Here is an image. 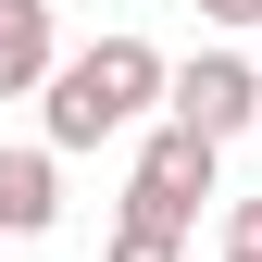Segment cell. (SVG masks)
<instances>
[{"label":"cell","mask_w":262,"mask_h":262,"mask_svg":"<svg viewBox=\"0 0 262 262\" xmlns=\"http://www.w3.org/2000/svg\"><path fill=\"white\" fill-rule=\"evenodd\" d=\"M162 88H175V62H162L150 38H100V50H75L50 75V150H100V138H125Z\"/></svg>","instance_id":"1"},{"label":"cell","mask_w":262,"mask_h":262,"mask_svg":"<svg viewBox=\"0 0 262 262\" xmlns=\"http://www.w3.org/2000/svg\"><path fill=\"white\" fill-rule=\"evenodd\" d=\"M212 138L200 125H150V150H138V175H125V225H150V237H187L200 225V200H212Z\"/></svg>","instance_id":"2"},{"label":"cell","mask_w":262,"mask_h":262,"mask_svg":"<svg viewBox=\"0 0 262 262\" xmlns=\"http://www.w3.org/2000/svg\"><path fill=\"white\" fill-rule=\"evenodd\" d=\"M162 125H200V138L225 150L237 125H262V75L237 50H200V62H175V88H162Z\"/></svg>","instance_id":"3"},{"label":"cell","mask_w":262,"mask_h":262,"mask_svg":"<svg viewBox=\"0 0 262 262\" xmlns=\"http://www.w3.org/2000/svg\"><path fill=\"white\" fill-rule=\"evenodd\" d=\"M62 150H0V237H50L62 225Z\"/></svg>","instance_id":"4"},{"label":"cell","mask_w":262,"mask_h":262,"mask_svg":"<svg viewBox=\"0 0 262 262\" xmlns=\"http://www.w3.org/2000/svg\"><path fill=\"white\" fill-rule=\"evenodd\" d=\"M50 0H0V100H25V88H50Z\"/></svg>","instance_id":"5"},{"label":"cell","mask_w":262,"mask_h":262,"mask_svg":"<svg viewBox=\"0 0 262 262\" xmlns=\"http://www.w3.org/2000/svg\"><path fill=\"white\" fill-rule=\"evenodd\" d=\"M225 262H262V200H237V212H225Z\"/></svg>","instance_id":"6"},{"label":"cell","mask_w":262,"mask_h":262,"mask_svg":"<svg viewBox=\"0 0 262 262\" xmlns=\"http://www.w3.org/2000/svg\"><path fill=\"white\" fill-rule=\"evenodd\" d=\"M113 262H175V237H150V225H113Z\"/></svg>","instance_id":"7"},{"label":"cell","mask_w":262,"mask_h":262,"mask_svg":"<svg viewBox=\"0 0 262 262\" xmlns=\"http://www.w3.org/2000/svg\"><path fill=\"white\" fill-rule=\"evenodd\" d=\"M200 13H212V25H262V0H200Z\"/></svg>","instance_id":"8"}]
</instances>
